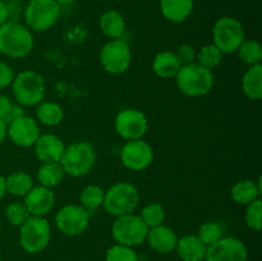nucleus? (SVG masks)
I'll use <instances>...</instances> for the list:
<instances>
[{"instance_id":"nucleus-33","label":"nucleus","mask_w":262,"mask_h":261,"mask_svg":"<svg viewBox=\"0 0 262 261\" xmlns=\"http://www.w3.org/2000/svg\"><path fill=\"white\" fill-rule=\"evenodd\" d=\"M246 224L250 229L260 232L262 227V201L261 199L255 200L247 205L245 215Z\"/></svg>"},{"instance_id":"nucleus-19","label":"nucleus","mask_w":262,"mask_h":261,"mask_svg":"<svg viewBox=\"0 0 262 261\" xmlns=\"http://www.w3.org/2000/svg\"><path fill=\"white\" fill-rule=\"evenodd\" d=\"M207 246L197 237V234H187L178 238L176 251L183 261H200L206 256Z\"/></svg>"},{"instance_id":"nucleus-39","label":"nucleus","mask_w":262,"mask_h":261,"mask_svg":"<svg viewBox=\"0 0 262 261\" xmlns=\"http://www.w3.org/2000/svg\"><path fill=\"white\" fill-rule=\"evenodd\" d=\"M22 115H25V109H23L22 105L19 104H13L12 109H10V113L9 115L7 117V119H5V123H10L12 120L17 119V118L22 117Z\"/></svg>"},{"instance_id":"nucleus-46","label":"nucleus","mask_w":262,"mask_h":261,"mask_svg":"<svg viewBox=\"0 0 262 261\" xmlns=\"http://www.w3.org/2000/svg\"><path fill=\"white\" fill-rule=\"evenodd\" d=\"M0 261H2V257H0Z\"/></svg>"},{"instance_id":"nucleus-5","label":"nucleus","mask_w":262,"mask_h":261,"mask_svg":"<svg viewBox=\"0 0 262 261\" xmlns=\"http://www.w3.org/2000/svg\"><path fill=\"white\" fill-rule=\"evenodd\" d=\"M140 204V192L129 182H118L105 191L102 207L107 214L118 217L132 214Z\"/></svg>"},{"instance_id":"nucleus-43","label":"nucleus","mask_w":262,"mask_h":261,"mask_svg":"<svg viewBox=\"0 0 262 261\" xmlns=\"http://www.w3.org/2000/svg\"><path fill=\"white\" fill-rule=\"evenodd\" d=\"M60 7H67V5H72L76 0H55Z\"/></svg>"},{"instance_id":"nucleus-7","label":"nucleus","mask_w":262,"mask_h":261,"mask_svg":"<svg viewBox=\"0 0 262 261\" xmlns=\"http://www.w3.org/2000/svg\"><path fill=\"white\" fill-rule=\"evenodd\" d=\"M51 228L43 216H30L19 227L20 247L28 253H38L49 246Z\"/></svg>"},{"instance_id":"nucleus-34","label":"nucleus","mask_w":262,"mask_h":261,"mask_svg":"<svg viewBox=\"0 0 262 261\" xmlns=\"http://www.w3.org/2000/svg\"><path fill=\"white\" fill-rule=\"evenodd\" d=\"M197 237L206 246L212 245L223 237V228L219 223L206 222L200 227Z\"/></svg>"},{"instance_id":"nucleus-3","label":"nucleus","mask_w":262,"mask_h":261,"mask_svg":"<svg viewBox=\"0 0 262 261\" xmlns=\"http://www.w3.org/2000/svg\"><path fill=\"white\" fill-rule=\"evenodd\" d=\"M10 86L15 101L22 106H36L45 100V79L40 73L32 69L19 72L14 77Z\"/></svg>"},{"instance_id":"nucleus-2","label":"nucleus","mask_w":262,"mask_h":261,"mask_svg":"<svg viewBox=\"0 0 262 261\" xmlns=\"http://www.w3.org/2000/svg\"><path fill=\"white\" fill-rule=\"evenodd\" d=\"M174 79L179 91L188 97L205 96L211 91L215 83L212 72L196 61L182 66Z\"/></svg>"},{"instance_id":"nucleus-23","label":"nucleus","mask_w":262,"mask_h":261,"mask_svg":"<svg viewBox=\"0 0 262 261\" xmlns=\"http://www.w3.org/2000/svg\"><path fill=\"white\" fill-rule=\"evenodd\" d=\"M181 63L177 58L176 53L169 50L160 51L155 55L152 60V71L158 77L164 79L174 78L181 69Z\"/></svg>"},{"instance_id":"nucleus-13","label":"nucleus","mask_w":262,"mask_h":261,"mask_svg":"<svg viewBox=\"0 0 262 261\" xmlns=\"http://www.w3.org/2000/svg\"><path fill=\"white\" fill-rule=\"evenodd\" d=\"M120 161L127 169L132 171H142L147 169L154 161V150L146 141H127L120 148Z\"/></svg>"},{"instance_id":"nucleus-37","label":"nucleus","mask_w":262,"mask_h":261,"mask_svg":"<svg viewBox=\"0 0 262 261\" xmlns=\"http://www.w3.org/2000/svg\"><path fill=\"white\" fill-rule=\"evenodd\" d=\"M14 77L15 73L12 67L5 61H0V90L10 86Z\"/></svg>"},{"instance_id":"nucleus-25","label":"nucleus","mask_w":262,"mask_h":261,"mask_svg":"<svg viewBox=\"0 0 262 261\" xmlns=\"http://www.w3.org/2000/svg\"><path fill=\"white\" fill-rule=\"evenodd\" d=\"M242 90L251 100H260L262 97V64L251 66L245 72L242 78Z\"/></svg>"},{"instance_id":"nucleus-31","label":"nucleus","mask_w":262,"mask_h":261,"mask_svg":"<svg viewBox=\"0 0 262 261\" xmlns=\"http://www.w3.org/2000/svg\"><path fill=\"white\" fill-rule=\"evenodd\" d=\"M140 217L142 222L147 225V228L158 227V225L164 224L166 217L165 209L159 202H151V204L146 205L142 210H141Z\"/></svg>"},{"instance_id":"nucleus-21","label":"nucleus","mask_w":262,"mask_h":261,"mask_svg":"<svg viewBox=\"0 0 262 261\" xmlns=\"http://www.w3.org/2000/svg\"><path fill=\"white\" fill-rule=\"evenodd\" d=\"M99 26L101 32L106 36L109 40H118L123 38L125 33V19L118 10L110 9L102 13L99 19Z\"/></svg>"},{"instance_id":"nucleus-20","label":"nucleus","mask_w":262,"mask_h":261,"mask_svg":"<svg viewBox=\"0 0 262 261\" xmlns=\"http://www.w3.org/2000/svg\"><path fill=\"white\" fill-rule=\"evenodd\" d=\"M193 0H160V12L166 20L182 23L191 15Z\"/></svg>"},{"instance_id":"nucleus-18","label":"nucleus","mask_w":262,"mask_h":261,"mask_svg":"<svg viewBox=\"0 0 262 261\" xmlns=\"http://www.w3.org/2000/svg\"><path fill=\"white\" fill-rule=\"evenodd\" d=\"M146 241H147L148 246L156 252L169 253L176 250L178 237L170 227L161 224L148 229Z\"/></svg>"},{"instance_id":"nucleus-17","label":"nucleus","mask_w":262,"mask_h":261,"mask_svg":"<svg viewBox=\"0 0 262 261\" xmlns=\"http://www.w3.org/2000/svg\"><path fill=\"white\" fill-rule=\"evenodd\" d=\"M35 147V155L41 163H60L66 145L60 137L53 133H45L37 138Z\"/></svg>"},{"instance_id":"nucleus-9","label":"nucleus","mask_w":262,"mask_h":261,"mask_svg":"<svg viewBox=\"0 0 262 261\" xmlns=\"http://www.w3.org/2000/svg\"><path fill=\"white\" fill-rule=\"evenodd\" d=\"M212 38V44L223 54L237 53L238 48L246 38L245 28L237 18L222 17L214 23Z\"/></svg>"},{"instance_id":"nucleus-24","label":"nucleus","mask_w":262,"mask_h":261,"mask_svg":"<svg viewBox=\"0 0 262 261\" xmlns=\"http://www.w3.org/2000/svg\"><path fill=\"white\" fill-rule=\"evenodd\" d=\"M36 120L46 127H55L61 123L64 118V110L58 102L41 101L36 105Z\"/></svg>"},{"instance_id":"nucleus-45","label":"nucleus","mask_w":262,"mask_h":261,"mask_svg":"<svg viewBox=\"0 0 262 261\" xmlns=\"http://www.w3.org/2000/svg\"><path fill=\"white\" fill-rule=\"evenodd\" d=\"M200 261H206V260H205V258H204V260H200Z\"/></svg>"},{"instance_id":"nucleus-29","label":"nucleus","mask_w":262,"mask_h":261,"mask_svg":"<svg viewBox=\"0 0 262 261\" xmlns=\"http://www.w3.org/2000/svg\"><path fill=\"white\" fill-rule=\"evenodd\" d=\"M238 56L243 63L248 66H257L262 61V49L258 41L252 40V38H245L241 46L237 50Z\"/></svg>"},{"instance_id":"nucleus-32","label":"nucleus","mask_w":262,"mask_h":261,"mask_svg":"<svg viewBox=\"0 0 262 261\" xmlns=\"http://www.w3.org/2000/svg\"><path fill=\"white\" fill-rule=\"evenodd\" d=\"M30 216V212L23 201H13L5 207V219L13 227H20Z\"/></svg>"},{"instance_id":"nucleus-36","label":"nucleus","mask_w":262,"mask_h":261,"mask_svg":"<svg viewBox=\"0 0 262 261\" xmlns=\"http://www.w3.org/2000/svg\"><path fill=\"white\" fill-rule=\"evenodd\" d=\"M196 49L193 48L189 44H183V45L178 46L176 51V55L178 58L181 66H187V64H191L196 61Z\"/></svg>"},{"instance_id":"nucleus-10","label":"nucleus","mask_w":262,"mask_h":261,"mask_svg":"<svg viewBox=\"0 0 262 261\" xmlns=\"http://www.w3.org/2000/svg\"><path fill=\"white\" fill-rule=\"evenodd\" d=\"M100 63L107 73L114 76L125 73L132 63L129 45L123 38L109 40L100 50Z\"/></svg>"},{"instance_id":"nucleus-8","label":"nucleus","mask_w":262,"mask_h":261,"mask_svg":"<svg viewBox=\"0 0 262 261\" xmlns=\"http://www.w3.org/2000/svg\"><path fill=\"white\" fill-rule=\"evenodd\" d=\"M148 228L140 215L127 214L115 217L112 225L113 238L118 245L136 247L142 245L147 237Z\"/></svg>"},{"instance_id":"nucleus-22","label":"nucleus","mask_w":262,"mask_h":261,"mask_svg":"<svg viewBox=\"0 0 262 261\" xmlns=\"http://www.w3.org/2000/svg\"><path fill=\"white\" fill-rule=\"evenodd\" d=\"M261 191V177L257 182L251 181V179H242L232 187L230 196L233 201L237 202L238 205L247 206L252 201L260 199Z\"/></svg>"},{"instance_id":"nucleus-44","label":"nucleus","mask_w":262,"mask_h":261,"mask_svg":"<svg viewBox=\"0 0 262 261\" xmlns=\"http://www.w3.org/2000/svg\"><path fill=\"white\" fill-rule=\"evenodd\" d=\"M0 235H2V228H0Z\"/></svg>"},{"instance_id":"nucleus-40","label":"nucleus","mask_w":262,"mask_h":261,"mask_svg":"<svg viewBox=\"0 0 262 261\" xmlns=\"http://www.w3.org/2000/svg\"><path fill=\"white\" fill-rule=\"evenodd\" d=\"M9 20V9L5 0H0V26Z\"/></svg>"},{"instance_id":"nucleus-16","label":"nucleus","mask_w":262,"mask_h":261,"mask_svg":"<svg viewBox=\"0 0 262 261\" xmlns=\"http://www.w3.org/2000/svg\"><path fill=\"white\" fill-rule=\"evenodd\" d=\"M23 204L31 216H45L55 205V193L51 188L43 186H33L25 196Z\"/></svg>"},{"instance_id":"nucleus-27","label":"nucleus","mask_w":262,"mask_h":261,"mask_svg":"<svg viewBox=\"0 0 262 261\" xmlns=\"http://www.w3.org/2000/svg\"><path fill=\"white\" fill-rule=\"evenodd\" d=\"M66 173L60 163H42L37 170V182L40 186L53 188L63 182Z\"/></svg>"},{"instance_id":"nucleus-42","label":"nucleus","mask_w":262,"mask_h":261,"mask_svg":"<svg viewBox=\"0 0 262 261\" xmlns=\"http://www.w3.org/2000/svg\"><path fill=\"white\" fill-rule=\"evenodd\" d=\"M7 193V188H5V177L0 174V199L5 196Z\"/></svg>"},{"instance_id":"nucleus-28","label":"nucleus","mask_w":262,"mask_h":261,"mask_svg":"<svg viewBox=\"0 0 262 261\" xmlns=\"http://www.w3.org/2000/svg\"><path fill=\"white\" fill-rule=\"evenodd\" d=\"M105 191L97 184H87L79 192V205L87 212H92L102 206Z\"/></svg>"},{"instance_id":"nucleus-12","label":"nucleus","mask_w":262,"mask_h":261,"mask_svg":"<svg viewBox=\"0 0 262 261\" xmlns=\"http://www.w3.org/2000/svg\"><path fill=\"white\" fill-rule=\"evenodd\" d=\"M115 132L125 141L141 140L148 129V120L145 113L135 107L120 110L114 120Z\"/></svg>"},{"instance_id":"nucleus-15","label":"nucleus","mask_w":262,"mask_h":261,"mask_svg":"<svg viewBox=\"0 0 262 261\" xmlns=\"http://www.w3.org/2000/svg\"><path fill=\"white\" fill-rule=\"evenodd\" d=\"M7 136L19 147H32L41 136V129L35 118L25 114L8 123Z\"/></svg>"},{"instance_id":"nucleus-30","label":"nucleus","mask_w":262,"mask_h":261,"mask_svg":"<svg viewBox=\"0 0 262 261\" xmlns=\"http://www.w3.org/2000/svg\"><path fill=\"white\" fill-rule=\"evenodd\" d=\"M223 56H224V54L214 44H207L197 51L196 63L211 71V69L216 68L217 66L222 64Z\"/></svg>"},{"instance_id":"nucleus-1","label":"nucleus","mask_w":262,"mask_h":261,"mask_svg":"<svg viewBox=\"0 0 262 261\" xmlns=\"http://www.w3.org/2000/svg\"><path fill=\"white\" fill-rule=\"evenodd\" d=\"M35 46L32 32L18 20H8L0 26V53L10 59H23Z\"/></svg>"},{"instance_id":"nucleus-35","label":"nucleus","mask_w":262,"mask_h":261,"mask_svg":"<svg viewBox=\"0 0 262 261\" xmlns=\"http://www.w3.org/2000/svg\"><path fill=\"white\" fill-rule=\"evenodd\" d=\"M105 261H140L132 247L123 245H114L106 251Z\"/></svg>"},{"instance_id":"nucleus-38","label":"nucleus","mask_w":262,"mask_h":261,"mask_svg":"<svg viewBox=\"0 0 262 261\" xmlns=\"http://www.w3.org/2000/svg\"><path fill=\"white\" fill-rule=\"evenodd\" d=\"M13 106V101L5 95H0V119L5 122L7 117L9 115L10 109Z\"/></svg>"},{"instance_id":"nucleus-11","label":"nucleus","mask_w":262,"mask_h":261,"mask_svg":"<svg viewBox=\"0 0 262 261\" xmlns=\"http://www.w3.org/2000/svg\"><path fill=\"white\" fill-rule=\"evenodd\" d=\"M90 224V212L81 205H64L55 215V225L64 235L77 237L86 232Z\"/></svg>"},{"instance_id":"nucleus-14","label":"nucleus","mask_w":262,"mask_h":261,"mask_svg":"<svg viewBox=\"0 0 262 261\" xmlns=\"http://www.w3.org/2000/svg\"><path fill=\"white\" fill-rule=\"evenodd\" d=\"M247 247L235 237H222L207 246L206 261H247Z\"/></svg>"},{"instance_id":"nucleus-6","label":"nucleus","mask_w":262,"mask_h":261,"mask_svg":"<svg viewBox=\"0 0 262 261\" xmlns=\"http://www.w3.org/2000/svg\"><path fill=\"white\" fill-rule=\"evenodd\" d=\"M61 7L55 0H30L23 9L25 26L30 31L45 32L59 20Z\"/></svg>"},{"instance_id":"nucleus-26","label":"nucleus","mask_w":262,"mask_h":261,"mask_svg":"<svg viewBox=\"0 0 262 261\" xmlns=\"http://www.w3.org/2000/svg\"><path fill=\"white\" fill-rule=\"evenodd\" d=\"M33 187V181L26 171H13L5 177L7 193L15 197H25Z\"/></svg>"},{"instance_id":"nucleus-4","label":"nucleus","mask_w":262,"mask_h":261,"mask_svg":"<svg viewBox=\"0 0 262 261\" xmlns=\"http://www.w3.org/2000/svg\"><path fill=\"white\" fill-rule=\"evenodd\" d=\"M97 154L94 146L87 141H76L66 146L60 165L66 176L78 178L89 174L96 163Z\"/></svg>"},{"instance_id":"nucleus-41","label":"nucleus","mask_w":262,"mask_h":261,"mask_svg":"<svg viewBox=\"0 0 262 261\" xmlns=\"http://www.w3.org/2000/svg\"><path fill=\"white\" fill-rule=\"evenodd\" d=\"M5 138H7V123L0 119V145L4 142Z\"/></svg>"}]
</instances>
